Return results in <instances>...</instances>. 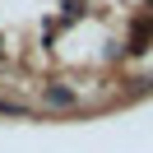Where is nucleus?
I'll list each match as a JSON object with an SVG mask.
<instances>
[{"mask_svg": "<svg viewBox=\"0 0 153 153\" xmlns=\"http://www.w3.org/2000/svg\"><path fill=\"white\" fill-rule=\"evenodd\" d=\"M42 102H47V107H74L79 93L65 88V84H47V88H42Z\"/></svg>", "mask_w": 153, "mask_h": 153, "instance_id": "obj_1", "label": "nucleus"}, {"mask_svg": "<svg viewBox=\"0 0 153 153\" xmlns=\"http://www.w3.org/2000/svg\"><path fill=\"white\" fill-rule=\"evenodd\" d=\"M0 111H10V116H23L28 107H19V102H5V97H0Z\"/></svg>", "mask_w": 153, "mask_h": 153, "instance_id": "obj_2", "label": "nucleus"}]
</instances>
